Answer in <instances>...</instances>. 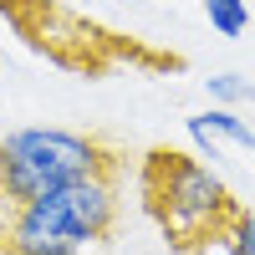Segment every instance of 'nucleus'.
Returning a JSON list of instances; mask_svg holds the SVG:
<instances>
[{"mask_svg":"<svg viewBox=\"0 0 255 255\" xmlns=\"http://www.w3.org/2000/svg\"><path fill=\"white\" fill-rule=\"evenodd\" d=\"M204 92L215 108H235V102H255V82L240 72H215V77H204Z\"/></svg>","mask_w":255,"mask_h":255,"instance_id":"nucleus-6","label":"nucleus"},{"mask_svg":"<svg viewBox=\"0 0 255 255\" xmlns=\"http://www.w3.org/2000/svg\"><path fill=\"white\" fill-rule=\"evenodd\" d=\"M204 15H209V26L220 36H240L250 26V5L245 0H204Z\"/></svg>","mask_w":255,"mask_h":255,"instance_id":"nucleus-7","label":"nucleus"},{"mask_svg":"<svg viewBox=\"0 0 255 255\" xmlns=\"http://www.w3.org/2000/svg\"><path fill=\"white\" fill-rule=\"evenodd\" d=\"M118 225V168L56 184L15 209L0 255H77L102 245Z\"/></svg>","mask_w":255,"mask_h":255,"instance_id":"nucleus-2","label":"nucleus"},{"mask_svg":"<svg viewBox=\"0 0 255 255\" xmlns=\"http://www.w3.org/2000/svg\"><path fill=\"white\" fill-rule=\"evenodd\" d=\"M123 168V153L97 133H72V128H15L0 138V245L15 220V209L46 194L56 184H72L82 174Z\"/></svg>","mask_w":255,"mask_h":255,"instance_id":"nucleus-3","label":"nucleus"},{"mask_svg":"<svg viewBox=\"0 0 255 255\" xmlns=\"http://www.w3.org/2000/svg\"><path fill=\"white\" fill-rule=\"evenodd\" d=\"M0 15H10L36 51H46L51 61L77 67V72H102L108 51H118V41L108 31H97L82 15L61 10L56 0H0Z\"/></svg>","mask_w":255,"mask_h":255,"instance_id":"nucleus-4","label":"nucleus"},{"mask_svg":"<svg viewBox=\"0 0 255 255\" xmlns=\"http://www.w3.org/2000/svg\"><path fill=\"white\" fill-rule=\"evenodd\" d=\"M138 194H143L148 220L163 230V240L179 255H194L209 240H220L245 209L235 204V194L209 163H199L194 153H179V148H163V143L148 148V158L138 168Z\"/></svg>","mask_w":255,"mask_h":255,"instance_id":"nucleus-1","label":"nucleus"},{"mask_svg":"<svg viewBox=\"0 0 255 255\" xmlns=\"http://www.w3.org/2000/svg\"><path fill=\"white\" fill-rule=\"evenodd\" d=\"M225 245H230V255H255V209L235 215V225L225 230Z\"/></svg>","mask_w":255,"mask_h":255,"instance_id":"nucleus-8","label":"nucleus"},{"mask_svg":"<svg viewBox=\"0 0 255 255\" xmlns=\"http://www.w3.org/2000/svg\"><path fill=\"white\" fill-rule=\"evenodd\" d=\"M189 128V138H194V148H199V158H209L215 163L220 158V143H235V148H255V128L250 123H240L230 108H209V113H194L184 123Z\"/></svg>","mask_w":255,"mask_h":255,"instance_id":"nucleus-5","label":"nucleus"}]
</instances>
